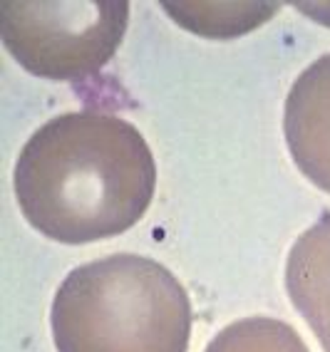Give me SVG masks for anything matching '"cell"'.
Listing matches in <instances>:
<instances>
[{
  "label": "cell",
  "mask_w": 330,
  "mask_h": 352,
  "mask_svg": "<svg viewBox=\"0 0 330 352\" xmlns=\"http://www.w3.org/2000/svg\"><path fill=\"white\" fill-rule=\"evenodd\" d=\"M204 352H311L288 322L251 315L231 322L211 338Z\"/></svg>",
  "instance_id": "cell-6"
},
{
  "label": "cell",
  "mask_w": 330,
  "mask_h": 352,
  "mask_svg": "<svg viewBox=\"0 0 330 352\" xmlns=\"http://www.w3.org/2000/svg\"><path fill=\"white\" fill-rule=\"evenodd\" d=\"M286 293L320 347L330 352V214L293 241L286 258Z\"/></svg>",
  "instance_id": "cell-5"
},
{
  "label": "cell",
  "mask_w": 330,
  "mask_h": 352,
  "mask_svg": "<svg viewBox=\"0 0 330 352\" xmlns=\"http://www.w3.org/2000/svg\"><path fill=\"white\" fill-rule=\"evenodd\" d=\"M127 0H3L0 40L15 63L50 82L95 77L120 50Z\"/></svg>",
  "instance_id": "cell-3"
},
{
  "label": "cell",
  "mask_w": 330,
  "mask_h": 352,
  "mask_svg": "<svg viewBox=\"0 0 330 352\" xmlns=\"http://www.w3.org/2000/svg\"><path fill=\"white\" fill-rule=\"evenodd\" d=\"M15 201L40 236L65 245L115 239L142 221L157 162L132 122L104 109L52 117L20 149Z\"/></svg>",
  "instance_id": "cell-1"
},
{
  "label": "cell",
  "mask_w": 330,
  "mask_h": 352,
  "mask_svg": "<svg viewBox=\"0 0 330 352\" xmlns=\"http://www.w3.org/2000/svg\"><path fill=\"white\" fill-rule=\"evenodd\" d=\"M283 137L300 174L330 194V52L293 80L283 107Z\"/></svg>",
  "instance_id": "cell-4"
},
{
  "label": "cell",
  "mask_w": 330,
  "mask_h": 352,
  "mask_svg": "<svg viewBox=\"0 0 330 352\" xmlns=\"http://www.w3.org/2000/svg\"><path fill=\"white\" fill-rule=\"evenodd\" d=\"M50 327L58 352H189L191 300L166 265L115 253L65 276Z\"/></svg>",
  "instance_id": "cell-2"
}]
</instances>
